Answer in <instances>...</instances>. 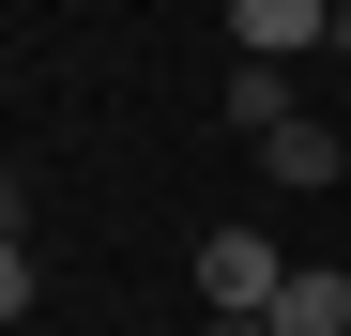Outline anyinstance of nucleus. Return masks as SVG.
I'll use <instances>...</instances> for the list:
<instances>
[{"label":"nucleus","mask_w":351,"mask_h":336,"mask_svg":"<svg viewBox=\"0 0 351 336\" xmlns=\"http://www.w3.org/2000/svg\"><path fill=\"white\" fill-rule=\"evenodd\" d=\"M229 46L245 62H306V46H336V0H229Z\"/></svg>","instance_id":"2"},{"label":"nucleus","mask_w":351,"mask_h":336,"mask_svg":"<svg viewBox=\"0 0 351 336\" xmlns=\"http://www.w3.org/2000/svg\"><path fill=\"white\" fill-rule=\"evenodd\" d=\"M260 321H275V336H351V275H336V260H290V291H275Z\"/></svg>","instance_id":"4"},{"label":"nucleus","mask_w":351,"mask_h":336,"mask_svg":"<svg viewBox=\"0 0 351 336\" xmlns=\"http://www.w3.org/2000/svg\"><path fill=\"white\" fill-rule=\"evenodd\" d=\"M0 321H31V230H0Z\"/></svg>","instance_id":"6"},{"label":"nucleus","mask_w":351,"mask_h":336,"mask_svg":"<svg viewBox=\"0 0 351 336\" xmlns=\"http://www.w3.org/2000/svg\"><path fill=\"white\" fill-rule=\"evenodd\" d=\"M199 336H275V321H199Z\"/></svg>","instance_id":"8"},{"label":"nucleus","mask_w":351,"mask_h":336,"mask_svg":"<svg viewBox=\"0 0 351 336\" xmlns=\"http://www.w3.org/2000/svg\"><path fill=\"white\" fill-rule=\"evenodd\" d=\"M0 230H31V184H16V153H0Z\"/></svg>","instance_id":"7"},{"label":"nucleus","mask_w":351,"mask_h":336,"mask_svg":"<svg viewBox=\"0 0 351 336\" xmlns=\"http://www.w3.org/2000/svg\"><path fill=\"white\" fill-rule=\"evenodd\" d=\"M214 107H229L245 138H275V123H290V62H229V92H214Z\"/></svg>","instance_id":"5"},{"label":"nucleus","mask_w":351,"mask_h":336,"mask_svg":"<svg viewBox=\"0 0 351 336\" xmlns=\"http://www.w3.org/2000/svg\"><path fill=\"white\" fill-rule=\"evenodd\" d=\"M260 168H275V184H290V199H321V184H336V168H351V138H336V123H306V107H290V123L260 138Z\"/></svg>","instance_id":"3"},{"label":"nucleus","mask_w":351,"mask_h":336,"mask_svg":"<svg viewBox=\"0 0 351 336\" xmlns=\"http://www.w3.org/2000/svg\"><path fill=\"white\" fill-rule=\"evenodd\" d=\"M336 62H351V0H336Z\"/></svg>","instance_id":"9"},{"label":"nucleus","mask_w":351,"mask_h":336,"mask_svg":"<svg viewBox=\"0 0 351 336\" xmlns=\"http://www.w3.org/2000/svg\"><path fill=\"white\" fill-rule=\"evenodd\" d=\"M275 291H290V245H275V230H245V214L199 230V321H260Z\"/></svg>","instance_id":"1"}]
</instances>
